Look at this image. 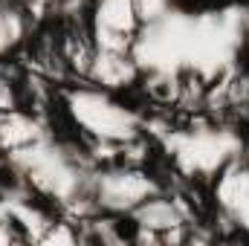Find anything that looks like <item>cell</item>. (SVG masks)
<instances>
[{
	"mask_svg": "<svg viewBox=\"0 0 249 246\" xmlns=\"http://www.w3.org/2000/svg\"><path fill=\"white\" fill-rule=\"evenodd\" d=\"M67 110L72 113L75 124L93 136L99 145H127L139 136V116L127 110L122 102L107 96L96 87H78L67 96Z\"/></svg>",
	"mask_w": 249,
	"mask_h": 246,
	"instance_id": "obj_1",
	"label": "cell"
},
{
	"mask_svg": "<svg viewBox=\"0 0 249 246\" xmlns=\"http://www.w3.org/2000/svg\"><path fill=\"white\" fill-rule=\"evenodd\" d=\"M154 194H160L157 180L136 165L107 168L102 174H93L90 183V197L96 203V211H107V214H130Z\"/></svg>",
	"mask_w": 249,
	"mask_h": 246,
	"instance_id": "obj_2",
	"label": "cell"
},
{
	"mask_svg": "<svg viewBox=\"0 0 249 246\" xmlns=\"http://www.w3.org/2000/svg\"><path fill=\"white\" fill-rule=\"evenodd\" d=\"M177 165L191 177H217L238 154V142L223 130H188L168 142Z\"/></svg>",
	"mask_w": 249,
	"mask_h": 246,
	"instance_id": "obj_3",
	"label": "cell"
},
{
	"mask_svg": "<svg viewBox=\"0 0 249 246\" xmlns=\"http://www.w3.org/2000/svg\"><path fill=\"white\" fill-rule=\"evenodd\" d=\"M139 26V0H96L90 15V44L93 50L130 53Z\"/></svg>",
	"mask_w": 249,
	"mask_h": 246,
	"instance_id": "obj_4",
	"label": "cell"
},
{
	"mask_svg": "<svg viewBox=\"0 0 249 246\" xmlns=\"http://www.w3.org/2000/svg\"><path fill=\"white\" fill-rule=\"evenodd\" d=\"M41 136H47L44 124L38 122L35 116L23 113V110H6L0 113V148L3 151H18L23 145L38 142Z\"/></svg>",
	"mask_w": 249,
	"mask_h": 246,
	"instance_id": "obj_5",
	"label": "cell"
},
{
	"mask_svg": "<svg viewBox=\"0 0 249 246\" xmlns=\"http://www.w3.org/2000/svg\"><path fill=\"white\" fill-rule=\"evenodd\" d=\"M23 35V18L15 0H0V53L12 50Z\"/></svg>",
	"mask_w": 249,
	"mask_h": 246,
	"instance_id": "obj_6",
	"label": "cell"
},
{
	"mask_svg": "<svg viewBox=\"0 0 249 246\" xmlns=\"http://www.w3.org/2000/svg\"><path fill=\"white\" fill-rule=\"evenodd\" d=\"M18 107V96H15V87L6 75H0V113L6 110H15Z\"/></svg>",
	"mask_w": 249,
	"mask_h": 246,
	"instance_id": "obj_7",
	"label": "cell"
},
{
	"mask_svg": "<svg viewBox=\"0 0 249 246\" xmlns=\"http://www.w3.org/2000/svg\"><path fill=\"white\" fill-rule=\"evenodd\" d=\"M15 3H23V0H15Z\"/></svg>",
	"mask_w": 249,
	"mask_h": 246,
	"instance_id": "obj_8",
	"label": "cell"
}]
</instances>
